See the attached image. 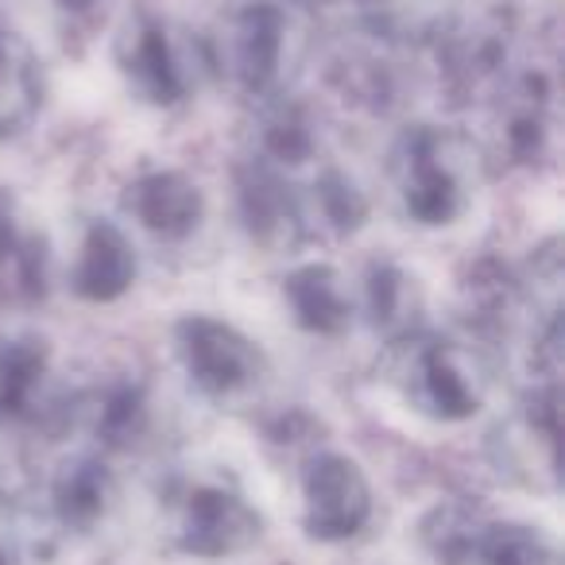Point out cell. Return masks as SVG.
<instances>
[{
  "instance_id": "1",
  "label": "cell",
  "mask_w": 565,
  "mask_h": 565,
  "mask_svg": "<svg viewBox=\"0 0 565 565\" xmlns=\"http://www.w3.org/2000/svg\"><path fill=\"white\" fill-rule=\"evenodd\" d=\"M395 179L407 210L426 225H446L465 205V171L457 140L446 132H415L403 140Z\"/></svg>"
},
{
  "instance_id": "2",
  "label": "cell",
  "mask_w": 565,
  "mask_h": 565,
  "mask_svg": "<svg viewBox=\"0 0 565 565\" xmlns=\"http://www.w3.org/2000/svg\"><path fill=\"white\" fill-rule=\"evenodd\" d=\"M399 384L407 399L434 418H469L484 395L477 364L446 341H407Z\"/></svg>"
},
{
  "instance_id": "3",
  "label": "cell",
  "mask_w": 565,
  "mask_h": 565,
  "mask_svg": "<svg viewBox=\"0 0 565 565\" xmlns=\"http://www.w3.org/2000/svg\"><path fill=\"white\" fill-rule=\"evenodd\" d=\"M179 353L186 361L190 380L217 399L248 392L264 380V353L233 326L213 318H186L179 326Z\"/></svg>"
},
{
  "instance_id": "4",
  "label": "cell",
  "mask_w": 565,
  "mask_h": 565,
  "mask_svg": "<svg viewBox=\"0 0 565 565\" xmlns=\"http://www.w3.org/2000/svg\"><path fill=\"white\" fill-rule=\"evenodd\" d=\"M302 523L315 539H349L372 515L369 480L349 457L322 454L302 480Z\"/></svg>"
},
{
  "instance_id": "5",
  "label": "cell",
  "mask_w": 565,
  "mask_h": 565,
  "mask_svg": "<svg viewBox=\"0 0 565 565\" xmlns=\"http://www.w3.org/2000/svg\"><path fill=\"white\" fill-rule=\"evenodd\" d=\"M179 539L198 554H228V550L252 546L259 539V515L233 492L194 488L182 500Z\"/></svg>"
},
{
  "instance_id": "6",
  "label": "cell",
  "mask_w": 565,
  "mask_h": 565,
  "mask_svg": "<svg viewBox=\"0 0 565 565\" xmlns=\"http://www.w3.org/2000/svg\"><path fill=\"white\" fill-rule=\"evenodd\" d=\"M132 275H136L132 244L125 241L120 228L97 221V225L86 233V244H82V252H78V264H74V291H78L82 299L109 302L128 291Z\"/></svg>"
},
{
  "instance_id": "7",
  "label": "cell",
  "mask_w": 565,
  "mask_h": 565,
  "mask_svg": "<svg viewBox=\"0 0 565 565\" xmlns=\"http://www.w3.org/2000/svg\"><path fill=\"white\" fill-rule=\"evenodd\" d=\"M128 205L140 217V225H148L159 236H186L202 217V194L194 182H186L182 174H148L136 182V190L128 194Z\"/></svg>"
},
{
  "instance_id": "8",
  "label": "cell",
  "mask_w": 565,
  "mask_h": 565,
  "mask_svg": "<svg viewBox=\"0 0 565 565\" xmlns=\"http://www.w3.org/2000/svg\"><path fill=\"white\" fill-rule=\"evenodd\" d=\"M40 109V66L24 40L0 24V132H17Z\"/></svg>"
},
{
  "instance_id": "9",
  "label": "cell",
  "mask_w": 565,
  "mask_h": 565,
  "mask_svg": "<svg viewBox=\"0 0 565 565\" xmlns=\"http://www.w3.org/2000/svg\"><path fill=\"white\" fill-rule=\"evenodd\" d=\"M295 302V315L307 330L315 333H341L349 326V295L341 287V275L330 271V267H307L299 271L291 282H287Z\"/></svg>"
},
{
  "instance_id": "10",
  "label": "cell",
  "mask_w": 565,
  "mask_h": 565,
  "mask_svg": "<svg viewBox=\"0 0 565 565\" xmlns=\"http://www.w3.org/2000/svg\"><path fill=\"white\" fill-rule=\"evenodd\" d=\"M128 74H132L136 86H140L148 97H156V102H174V97L186 89L179 58H174L171 43H167V32H159V28L136 32Z\"/></svg>"
},
{
  "instance_id": "11",
  "label": "cell",
  "mask_w": 565,
  "mask_h": 565,
  "mask_svg": "<svg viewBox=\"0 0 565 565\" xmlns=\"http://www.w3.org/2000/svg\"><path fill=\"white\" fill-rule=\"evenodd\" d=\"M282 20H271V17H248V20H236L233 24V71L244 74V78L256 86L264 82L267 74L275 71V58H279V47H282Z\"/></svg>"
},
{
  "instance_id": "12",
  "label": "cell",
  "mask_w": 565,
  "mask_h": 565,
  "mask_svg": "<svg viewBox=\"0 0 565 565\" xmlns=\"http://www.w3.org/2000/svg\"><path fill=\"white\" fill-rule=\"evenodd\" d=\"M43 372V353L32 341H0V415H12Z\"/></svg>"
}]
</instances>
